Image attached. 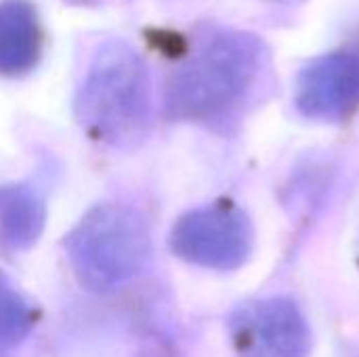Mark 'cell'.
I'll list each match as a JSON object with an SVG mask.
<instances>
[{
  "instance_id": "obj_1",
  "label": "cell",
  "mask_w": 359,
  "mask_h": 357,
  "mask_svg": "<svg viewBox=\"0 0 359 357\" xmlns=\"http://www.w3.org/2000/svg\"><path fill=\"white\" fill-rule=\"evenodd\" d=\"M82 128L114 147H133L147 135L151 116L149 76L143 59L124 42L97 48L78 90Z\"/></svg>"
},
{
  "instance_id": "obj_2",
  "label": "cell",
  "mask_w": 359,
  "mask_h": 357,
  "mask_svg": "<svg viewBox=\"0 0 359 357\" xmlns=\"http://www.w3.org/2000/svg\"><path fill=\"white\" fill-rule=\"evenodd\" d=\"M263 44L248 32L223 29L177 69L166 88V112L177 120H204L229 109L255 82Z\"/></svg>"
},
{
  "instance_id": "obj_3",
  "label": "cell",
  "mask_w": 359,
  "mask_h": 357,
  "mask_svg": "<svg viewBox=\"0 0 359 357\" xmlns=\"http://www.w3.org/2000/svg\"><path fill=\"white\" fill-rule=\"evenodd\" d=\"M80 284L93 292L114 290L139 276L151 255L143 217L122 204L90 208L65 240Z\"/></svg>"
},
{
  "instance_id": "obj_4",
  "label": "cell",
  "mask_w": 359,
  "mask_h": 357,
  "mask_svg": "<svg viewBox=\"0 0 359 357\" xmlns=\"http://www.w3.org/2000/svg\"><path fill=\"white\" fill-rule=\"evenodd\" d=\"M248 217L229 204H212L183 215L170 234L177 257L198 267L231 271L246 263L252 250Z\"/></svg>"
},
{
  "instance_id": "obj_5",
  "label": "cell",
  "mask_w": 359,
  "mask_h": 357,
  "mask_svg": "<svg viewBox=\"0 0 359 357\" xmlns=\"http://www.w3.org/2000/svg\"><path fill=\"white\" fill-rule=\"evenodd\" d=\"M229 337L238 357H307L311 328L288 299H259L240 305L229 318Z\"/></svg>"
},
{
  "instance_id": "obj_6",
  "label": "cell",
  "mask_w": 359,
  "mask_h": 357,
  "mask_svg": "<svg viewBox=\"0 0 359 357\" xmlns=\"http://www.w3.org/2000/svg\"><path fill=\"white\" fill-rule=\"evenodd\" d=\"M297 109L311 120H341L359 105V55L339 50L313 59L294 84Z\"/></svg>"
},
{
  "instance_id": "obj_7",
  "label": "cell",
  "mask_w": 359,
  "mask_h": 357,
  "mask_svg": "<svg viewBox=\"0 0 359 357\" xmlns=\"http://www.w3.org/2000/svg\"><path fill=\"white\" fill-rule=\"evenodd\" d=\"M40 55V25L36 11L25 0L0 4V74H27Z\"/></svg>"
},
{
  "instance_id": "obj_8",
  "label": "cell",
  "mask_w": 359,
  "mask_h": 357,
  "mask_svg": "<svg viewBox=\"0 0 359 357\" xmlns=\"http://www.w3.org/2000/svg\"><path fill=\"white\" fill-rule=\"evenodd\" d=\"M44 204L38 194L25 185H6L0 189V246L6 250L29 248L44 227Z\"/></svg>"
},
{
  "instance_id": "obj_9",
  "label": "cell",
  "mask_w": 359,
  "mask_h": 357,
  "mask_svg": "<svg viewBox=\"0 0 359 357\" xmlns=\"http://www.w3.org/2000/svg\"><path fill=\"white\" fill-rule=\"evenodd\" d=\"M34 314L23 295L0 274V349H13L29 335Z\"/></svg>"
}]
</instances>
